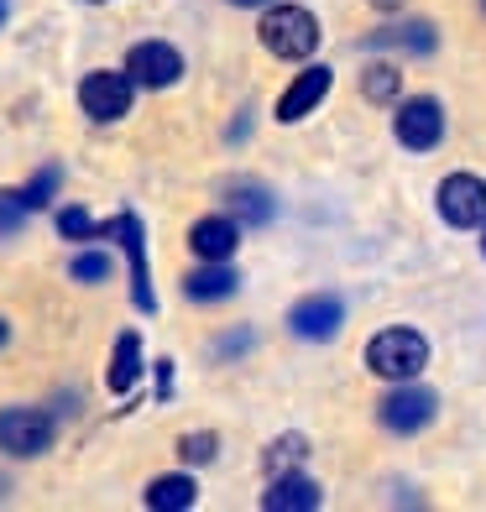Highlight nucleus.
Segmentation results:
<instances>
[{
  "label": "nucleus",
  "instance_id": "12",
  "mask_svg": "<svg viewBox=\"0 0 486 512\" xmlns=\"http://www.w3.org/2000/svg\"><path fill=\"white\" fill-rule=\"evenodd\" d=\"M189 246H194L199 262H230L236 246H241V225L230 220V215H204L189 230Z\"/></svg>",
  "mask_w": 486,
  "mask_h": 512
},
{
  "label": "nucleus",
  "instance_id": "16",
  "mask_svg": "<svg viewBox=\"0 0 486 512\" xmlns=\"http://www.w3.org/2000/svg\"><path fill=\"white\" fill-rule=\"evenodd\" d=\"M136 377H142V340H136V330H126L121 340H115V356H110L105 382H110V392H131Z\"/></svg>",
  "mask_w": 486,
  "mask_h": 512
},
{
  "label": "nucleus",
  "instance_id": "2",
  "mask_svg": "<svg viewBox=\"0 0 486 512\" xmlns=\"http://www.w3.org/2000/svg\"><path fill=\"white\" fill-rule=\"evenodd\" d=\"M257 32H262V48L272 58H309L319 48V21L304 6H272Z\"/></svg>",
  "mask_w": 486,
  "mask_h": 512
},
{
  "label": "nucleus",
  "instance_id": "18",
  "mask_svg": "<svg viewBox=\"0 0 486 512\" xmlns=\"http://www.w3.org/2000/svg\"><path fill=\"white\" fill-rule=\"evenodd\" d=\"M366 48H408V53H434V27L429 21H408V27H382L366 37Z\"/></svg>",
  "mask_w": 486,
  "mask_h": 512
},
{
  "label": "nucleus",
  "instance_id": "23",
  "mask_svg": "<svg viewBox=\"0 0 486 512\" xmlns=\"http://www.w3.org/2000/svg\"><path fill=\"white\" fill-rule=\"evenodd\" d=\"M304 455H309L304 434H288V439H277V445L267 450V465H272V471H283V465H298Z\"/></svg>",
  "mask_w": 486,
  "mask_h": 512
},
{
  "label": "nucleus",
  "instance_id": "15",
  "mask_svg": "<svg viewBox=\"0 0 486 512\" xmlns=\"http://www.w3.org/2000/svg\"><path fill=\"white\" fill-rule=\"evenodd\" d=\"M225 204H230V220H236V225H267V220L277 215V199L262 189V183H251V178L230 183Z\"/></svg>",
  "mask_w": 486,
  "mask_h": 512
},
{
  "label": "nucleus",
  "instance_id": "14",
  "mask_svg": "<svg viewBox=\"0 0 486 512\" xmlns=\"http://www.w3.org/2000/svg\"><path fill=\"white\" fill-rule=\"evenodd\" d=\"M236 288H241V272L225 262H204L199 272L183 277V298L189 304H220V298H236Z\"/></svg>",
  "mask_w": 486,
  "mask_h": 512
},
{
  "label": "nucleus",
  "instance_id": "27",
  "mask_svg": "<svg viewBox=\"0 0 486 512\" xmlns=\"http://www.w3.org/2000/svg\"><path fill=\"white\" fill-rule=\"evenodd\" d=\"M6 16H11V0H0V27H6Z\"/></svg>",
  "mask_w": 486,
  "mask_h": 512
},
{
  "label": "nucleus",
  "instance_id": "28",
  "mask_svg": "<svg viewBox=\"0 0 486 512\" xmlns=\"http://www.w3.org/2000/svg\"><path fill=\"white\" fill-rule=\"evenodd\" d=\"M6 340H11V324H6V319H0V345H6Z\"/></svg>",
  "mask_w": 486,
  "mask_h": 512
},
{
  "label": "nucleus",
  "instance_id": "25",
  "mask_svg": "<svg viewBox=\"0 0 486 512\" xmlns=\"http://www.w3.org/2000/svg\"><path fill=\"white\" fill-rule=\"evenodd\" d=\"M178 455L189 460V465H204V460H215V434H189L178 445Z\"/></svg>",
  "mask_w": 486,
  "mask_h": 512
},
{
  "label": "nucleus",
  "instance_id": "13",
  "mask_svg": "<svg viewBox=\"0 0 486 512\" xmlns=\"http://www.w3.org/2000/svg\"><path fill=\"white\" fill-rule=\"evenodd\" d=\"M262 507L267 512H314V507H324V492H319V481L298 476V471H277V481L262 492Z\"/></svg>",
  "mask_w": 486,
  "mask_h": 512
},
{
  "label": "nucleus",
  "instance_id": "24",
  "mask_svg": "<svg viewBox=\"0 0 486 512\" xmlns=\"http://www.w3.org/2000/svg\"><path fill=\"white\" fill-rule=\"evenodd\" d=\"M27 215H32V209H27V204H21L16 194H0V241H11V236H16V230H21V225H27Z\"/></svg>",
  "mask_w": 486,
  "mask_h": 512
},
{
  "label": "nucleus",
  "instance_id": "33",
  "mask_svg": "<svg viewBox=\"0 0 486 512\" xmlns=\"http://www.w3.org/2000/svg\"><path fill=\"white\" fill-rule=\"evenodd\" d=\"M481 6H486V0H481Z\"/></svg>",
  "mask_w": 486,
  "mask_h": 512
},
{
  "label": "nucleus",
  "instance_id": "22",
  "mask_svg": "<svg viewBox=\"0 0 486 512\" xmlns=\"http://www.w3.org/2000/svg\"><path fill=\"white\" fill-rule=\"evenodd\" d=\"M79 277V283H105L110 277V256L105 251H84V256H74V267H68Z\"/></svg>",
  "mask_w": 486,
  "mask_h": 512
},
{
  "label": "nucleus",
  "instance_id": "10",
  "mask_svg": "<svg viewBox=\"0 0 486 512\" xmlns=\"http://www.w3.org/2000/svg\"><path fill=\"white\" fill-rule=\"evenodd\" d=\"M126 74L142 89H168V84L183 79V53L168 48V42H136L131 58H126Z\"/></svg>",
  "mask_w": 486,
  "mask_h": 512
},
{
  "label": "nucleus",
  "instance_id": "11",
  "mask_svg": "<svg viewBox=\"0 0 486 512\" xmlns=\"http://www.w3.org/2000/svg\"><path fill=\"white\" fill-rule=\"evenodd\" d=\"M330 84H335V74L324 63H314V68H304L293 84H288V95L277 100V121L283 126H293V121H304L309 110H319V100L330 95Z\"/></svg>",
  "mask_w": 486,
  "mask_h": 512
},
{
  "label": "nucleus",
  "instance_id": "4",
  "mask_svg": "<svg viewBox=\"0 0 486 512\" xmlns=\"http://www.w3.org/2000/svg\"><path fill=\"white\" fill-rule=\"evenodd\" d=\"M53 434L58 424L42 408H0V450L32 460L42 450H53Z\"/></svg>",
  "mask_w": 486,
  "mask_h": 512
},
{
  "label": "nucleus",
  "instance_id": "26",
  "mask_svg": "<svg viewBox=\"0 0 486 512\" xmlns=\"http://www.w3.org/2000/svg\"><path fill=\"white\" fill-rule=\"evenodd\" d=\"M372 6H377V11H398V6H403V0H372Z\"/></svg>",
  "mask_w": 486,
  "mask_h": 512
},
{
  "label": "nucleus",
  "instance_id": "3",
  "mask_svg": "<svg viewBox=\"0 0 486 512\" xmlns=\"http://www.w3.org/2000/svg\"><path fill=\"white\" fill-rule=\"evenodd\" d=\"M434 413H439V398L429 387H419V382H398L387 392V398L377 403V418H382V429H392V434H419V429H429L434 424Z\"/></svg>",
  "mask_w": 486,
  "mask_h": 512
},
{
  "label": "nucleus",
  "instance_id": "29",
  "mask_svg": "<svg viewBox=\"0 0 486 512\" xmlns=\"http://www.w3.org/2000/svg\"><path fill=\"white\" fill-rule=\"evenodd\" d=\"M230 6H267V0H230Z\"/></svg>",
  "mask_w": 486,
  "mask_h": 512
},
{
  "label": "nucleus",
  "instance_id": "20",
  "mask_svg": "<svg viewBox=\"0 0 486 512\" xmlns=\"http://www.w3.org/2000/svg\"><path fill=\"white\" fill-rule=\"evenodd\" d=\"M361 89H366V100L372 105H387V100H398V89H403V74L398 68H366V79H361Z\"/></svg>",
  "mask_w": 486,
  "mask_h": 512
},
{
  "label": "nucleus",
  "instance_id": "21",
  "mask_svg": "<svg viewBox=\"0 0 486 512\" xmlns=\"http://www.w3.org/2000/svg\"><path fill=\"white\" fill-rule=\"evenodd\" d=\"M58 230H63L68 241H95V236H100V225L89 220V209H79V204L58 209Z\"/></svg>",
  "mask_w": 486,
  "mask_h": 512
},
{
  "label": "nucleus",
  "instance_id": "8",
  "mask_svg": "<svg viewBox=\"0 0 486 512\" xmlns=\"http://www.w3.org/2000/svg\"><path fill=\"white\" fill-rule=\"evenodd\" d=\"M439 220L455 225V230L486 225V183L476 173H450L439 183Z\"/></svg>",
  "mask_w": 486,
  "mask_h": 512
},
{
  "label": "nucleus",
  "instance_id": "9",
  "mask_svg": "<svg viewBox=\"0 0 486 512\" xmlns=\"http://www.w3.org/2000/svg\"><path fill=\"white\" fill-rule=\"evenodd\" d=\"M340 324H345V304L335 293H309L288 309V330L298 340H335Z\"/></svg>",
  "mask_w": 486,
  "mask_h": 512
},
{
  "label": "nucleus",
  "instance_id": "31",
  "mask_svg": "<svg viewBox=\"0 0 486 512\" xmlns=\"http://www.w3.org/2000/svg\"><path fill=\"white\" fill-rule=\"evenodd\" d=\"M481 251H486V236H481Z\"/></svg>",
  "mask_w": 486,
  "mask_h": 512
},
{
  "label": "nucleus",
  "instance_id": "32",
  "mask_svg": "<svg viewBox=\"0 0 486 512\" xmlns=\"http://www.w3.org/2000/svg\"><path fill=\"white\" fill-rule=\"evenodd\" d=\"M0 492H6V481H0Z\"/></svg>",
  "mask_w": 486,
  "mask_h": 512
},
{
  "label": "nucleus",
  "instance_id": "19",
  "mask_svg": "<svg viewBox=\"0 0 486 512\" xmlns=\"http://www.w3.org/2000/svg\"><path fill=\"white\" fill-rule=\"evenodd\" d=\"M58 183H63V168H58V162H48V168H37V178L27 183V189H16V199L27 204V209H42V204H53Z\"/></svg>",
  "mask_w": 486,
  "mask_h": 512
},
{
  "label": "nucleus",
  "instance_id": "6",
  "mask_svg": "<svg viewBox=\"0 0 486 512\" xmlns=\"http://www.w3.org/2000/svg\"><path fill=\"white\" fill-rule=\"evenodd\" d=\"M131 95H136L131 74H115V68H95V74H84V84H79V105H84L89 121H121L131 110Z\"/></svg>",
  "mask_w": 486,
  "mask_h": 512
},
{
  "label": "nucleus",
  "instance_id": "30",
  "mask_svg": "<svg viewBox=\"0 0 486 512\" xmlns=\"http://www.w3.org/2000/svg\"><path fill=\"white\" fill-rule=\"evenodd\" d=\"M89 6H105V0H89Z\"/></svg>",
  "mask_w": 486,
  "mask_h": 512
},
{
  "label": "nucleus",
  "instance_id": "5",
  "mask_svg": "<svg viewBox=\"0 0 486 512\" xmlns=\"http://www.w3.org/2000/svg\"><path fill=\"white\" fill-rule=\"evenodd\" d=\"M392 136H398V147L408 152H434L445 142V105L419 95V100H403L398 115H392Z\"/></svg>",
  "mask_w": 486,
  "mask_h": 512
},
{
  "label": "nucleus",
  "instance_id": "17",
  "mask_svg": "<svg viewBox=\"0 0 486 512\" xmlns=\"http://www.w3.org/2000/svg\"><path fill=\"white\" fill-rule=\"evenodd\" d=\"M194 502H199L194 476H157L147 486V507L152 512H183V507H194Z\"/></svg>",
  "mask_w": 486,
  "mask_h": 512
},
{
  "label": "nucleus",
  "instance_id": "1",
  "mask_svg": "<svg viewBox=\"0 0 486 512\" xmlns=\"http://www.w3.org/2000/svg\"><path fill=\"white\" fill-rule=\"evenodd\" d=\"M366 366H372L377 377H387V382H408V377H419V371L429 366V340L419 330H408V324L382 330L372 345H366Z\"/></svg>",
  "mask_w": 486,
  "mask_h": 512
},
{
  "label": "nucleus",
  "instance_id": "7",
  "mask_svg": "<svg viewBox=\"0 0 486 512\" xmlns=\"http://www.w3.org/2000/svg\"><path fill=\"white\" fill-rule=\"evenodd\" d=\"M100 236H115L131 256V298L142 314H157V293H152V272H147V236H142V220L136 215H115L110 225H100Z\"/></svg>",
  "mask_w": 486,
  "mask_h": 512
}]
</instances>
